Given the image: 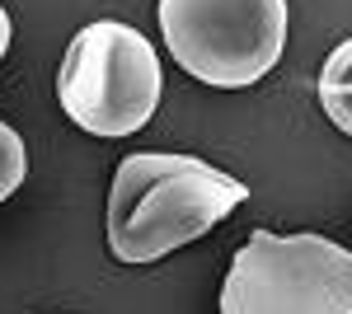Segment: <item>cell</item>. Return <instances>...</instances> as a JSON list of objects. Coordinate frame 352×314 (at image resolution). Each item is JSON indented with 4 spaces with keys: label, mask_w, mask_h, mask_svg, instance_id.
<instances>
[{
    "label": "cell",
    "mask_w": 352,
    "mask_h": 314,
    "mask_svg": "<svg viewBox=\"0 0 352 314\" xmlns=\"http://www.w3.org/2000/svg\"><path fill=\"white\" fill-rule=\"evenodd\" d=\"M249 188L192 155H127L109 192V249L118 262H155L221 225Z\"/></svg>",
    "instance_id": "obj_1"
},
{
    "label": "cell",
    "mask_w": 352,
    "mask_h": 314,
    "mask_svg": "<svg viewBox=\"0 0 352 314\" xmlns=\"http://www.w3.org/2000/svg\"><path fill=\"white\" fill-rule=\"evenodd\" d=\"M24 174H28L24 141H19V131H14V127H5V122H0V202L24 183Z\"/></svg>",
    "instance_id": "obj_6"
},
{
    "label": "cell",
    "mask_w": 352,
    "mask_h": 314,
    "mask_svg": "<svg viewBox=\"0 0 352 314\" xmlns=\"http://www.w3.org/2000/svg\"><path fill=\"white\" fill-rule=\"evenodd\" d=\"M221 314H352V249L254 230L221 287Z\"/></svg>",
    "instance_id": "obj_3"
},
{
    "label": "cell",
    "mask_w": 352,
    "mask_h": 314,
    "mask_svg": "<svg viewBox=\"0 0 352 314\" xmlns=\"http://www.w3.org/2000/svg\"><path fill=\"white\" fill-rule=\"evenodd\" d=\"M160 56L146 33L122 19H94L71 38L56 71L61 113L89 136H132L155 117Z\"/></svg>",
    "instance_id": "obj_2"
},
{
    "label": "cell",
    "mask_w": 352,
    "mask_h": 314,
    "mask_svg": "<svg viewBox=\"0 0 352 314\" xmlns=\"http://www.w3.org/2000/svg\"><path fill=\"white\" fill-rule=\"evenodd\" d=\"M5 47H10V14H5V5H0V61H5Z\"/></svg>",
    "instance_id": "obj_7"
},
{
    "label": "cell",
    "mask_w": 352,
    "mask_h": 314,
    "mask_svg": "<svg viewBox=\"0 0 352 314\" xmlns=\"http://www.w3.org/2000/svg\"><path fill=\"white\" fill-rule=\"evenodd\" d=\"M320 104H324L329 122L352 136V38L338 43L320 66Z\"/></svg>",
    "instance_id": "obj_5"
},
{
    "label": "cell",
    "mask_w": 352,
    "mask_h": 314,
    "mask_svg": "<svg viewBox=\"0 0 352 314\" xmlns=\"http://www.w3.org/2000/svg\"><path fill=\"white\" fill-rule=\"evenodd\" d=\"M169 56L217 89L258 85L287 47V0H160Z\"/></svg>",
    "instance_id": "obj_4"
}]
</instances>
